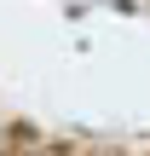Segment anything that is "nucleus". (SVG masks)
Segmentation results:
<instances>
[{"instance_id":"1","label":"nucleus","mask_w":150,"mask_h":156,"mask_svg":"<svg viewBox=\"0 0 150 156\" xmlns=\"http://www.w3.org/2000/svg\"><path fill=\"white\" fill-rule=\"evenodd\" d=\"M17 156H69V151H58V145H29V151H17Z\"/></svg>"}]
</instances>
